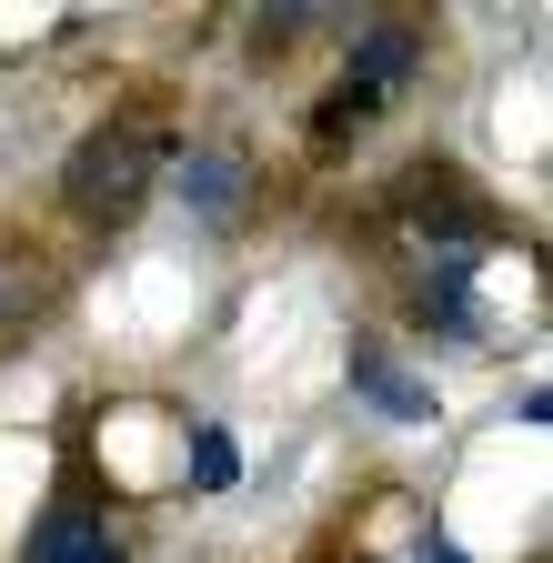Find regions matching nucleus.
<instances>
[{
    "label": "nucleus",
    "mask_w": 553,
    "mask_h": 563,
    "mask_svg": "<svg viewBox=\"0 0 553 563\" xmlns=\"http://www.w3.org/2000/svg\"><path fill=\"white\" fill-rule=\"evenodd\" d=\"M172 152H181V91L172 81H131L121 101H101L71 131L60 172H51V222H60V242H71V252H111L152 211Z\"/></svg>",
    "instance_id": "1"
},
{
    "label": "nucleus",
    "mask_w": 553,
    "mask_h": 563,
    "mask_svg": "<svg viewBox=\"0 0 553 563\" xmlns=\"http://www.w3.org/2000/svg\"><path fill=\"white\" fill-rule=\"evenodd\" d=\"M423 81H433V11H363L302 111V172H342Z\"/></svg>",
    "instance_id": "2"
},
{
    "label": "nucleus",
    "mask_w": 553,
    "mask_h": 563,
    "mask_svg": "<svg viewBox=\"0 0 553 563\" xmlns=\"http://www.w3.org/2000/svg\"><path fill=\"white\" fill-rule=\"evenodd\" d=\"M11 563H142V533H131V504L111 493L101 453H91V422L71 412L60 422V453H51V493L31 504Z\"/></svg>",
    "instance_id": "3"
},
{
    "label": "nucleus",
    "mask_w": 553,
    "mask_h": 563,
    "mask_svg": "<svg viewBox=\"0 0 553 563\" xmlns=\"http://www.w3.org/2000/svg\"><path fill=\"white\" fill-rule=\"evenodd\" d=\"M162 181H172L181 222H191L201 242H242L252 201H262V162H252L242 131H181V152H172Z\"/></svg>",
    "instance_id": "4"
},
{
    "label": "nucleus",
    "mask_w": 553,
    "mask_h": 563,
    "mask_svg": "<svg viewBox=\"0 0 553 563\" xmlns=\"http://www.w3.org/2000/svg\"><path fill=\"white\" fill-rule=\"evenodd\" d=\"M342 393H353L373 422H392V433H433V422H443V383L412 363L383 322H353V332H342Z\"/></svg>",
    "instance_id": "5"
},
{
    "label": "nucleus",
    "mask_w": 553,
    "mask_h": 563,
    "mask_svg": "<svg viewBox=\"0 0 553 563\" xmlns=\"http://www.w3.org/2000/svg\"><path fill=\"white\" fill-rule=\"evenodd\" d=\"M172 493H191V504H222V493H242V433L222 412H172Z\"/></svg>",
    "instance_id": "6"
},
{
    "label": "nucleus",
    "mask_w": 553,
    "mask_h": 563,
    "mask_svg": "<svg viewBox=\"0 0 553 563\" xmlns=\"http://www.w3.org/2000/svg\"><path fill=\"white\" fill-rule=\"evenodd\" d=\"M322 31H332V11H312V0H283V11L262 0V11L242 21V60H252V70H283V60H292L302 41H322Z\"/></svg>",
    "instance_id": "7"
},
{
    "label": "nucleus",
    "mask_w": 553,
    "mask_h": 563,
    "mask_svg": "<svg viewBox=\"0 0 553 563\" xmlns=\"http://www.w3.org/2000/svg\"><path fill=\"white\" fill-rule=\"evenodd\" d=\"M402 563H473V553L443 533V514H412V553H402Z\"/></svg>",
    "instance_id": "8"
},
{
    "label": "nucleus",
    "mask_w": 553,
    "mask_h": 563,
    "mask_svg": "<svg viewBox=\"0 0 553 563\" xmlns=\"http://www.w3.org/2000/svg\"><path fill=\"white\" fill-rule=\"evenodd\" d=\"M0 242H11V232H0Z\"/></svg>",
    "instance_id": "9"
}]
</instances>
